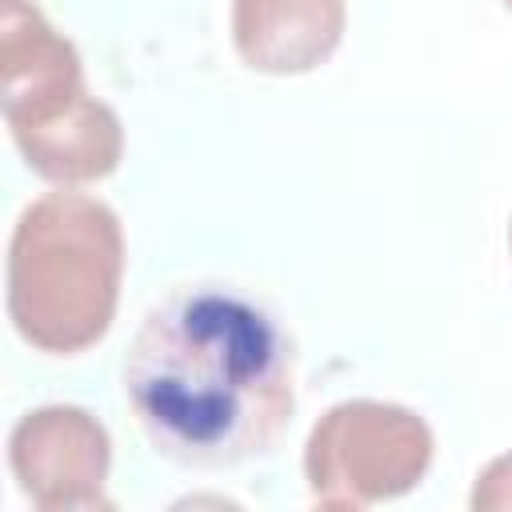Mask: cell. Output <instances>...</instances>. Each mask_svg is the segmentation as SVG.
<instances>
[{
    "instance_id": "1",
    "label": "cell",
    "mask_w": 512,
    "mask_h": 512,
    "mask_svg": "<svg viewBox=\"0 0 512 512\" xmlns=\"http://www.w3.org/2000/svg\"><path fill=\"white\" fill-rule=\"evenodd\" d=\"M124 400L164 460L232 468L272 452L292 424L296 344L264 296L176 284L128 344Z\"/></svg>"
},
{
    "instance_id": "2",
    "label": "cell",
    "mask_w": 512,
    "mask_h": 512,
    "mask_svg": "<svg viewBox=\"0 0 512 512\" xmlns=\"http://www.w3.org/2000/svg\"><path fill=\"white\" fill-rule=\"evenodd\" d=\"M120 276V216L88 192H44L8 240V320L36 352L80 356L108 336Z\"/></svg>"
},
{
    "instance_id": "3",
    "label": "cell",
    "mask_w": 512,
    "mask_h": 512,
    "mask_svg": "<svg viewBox=\"0 0 512 512\" xmlns=\"http://www.w3.org/2000/svg\"><path fill=\"white\" fill-rule=\"evenodd\" d=\"M432 428L388 400H340L304 440V480L320 508H368L412 492L432 468Z\"/></svg>"
},
{
    "instance_id": "4",
    "label": "cell",
    "mask_w": 512,
    "mask_h": 512,
    "mask_svg": "<svg viewBox=\"0 0 512 512\" xmlns=\"http://www.w3.org/2000/svg\"><path fill=\"white\" fill-rule=\"evenodd\" d=\"M16 488L40 512L108 508L112 440L80 404H44L16 420L8 436Z\"/></svg>"
},
{
    "instance_id": "5",
    "label": "cell",
    "mask_w": 512,
    "mask_h": 512,
    "mask_svg": "<svg viewBox=\"0 0 512 512\" xmlns=\"http://www.w3.org/2000/svg\"><path fill=\"white\" fill-rule=\"evenodd\" d=\"M4 124L24 164L60 188L96 184L112 176L124 156L120 116L88 88L4 108Z\"/></svg>"
},
{
    "instance_id": "6",
    "label": "cell",
    "mask_w": 512,
    "mask_h": 512,
    "mask_svg": "<svg viewBox=\"0 0 512 512\" xmlns=\"http://www.w3.org/2000/svg\"><path fill=\"white\" fill-rule=\"evenodd\" d=\"M344 0H232V48L264 76L316 72L344 40Z\"/></svg>"
},
{
    "instance_id": "7",
    "label": "cell",
    "mask_w": 512,
    "mask_h": 512,
    "mask_svg": "<svg viewBox=\"0 0 512 512\" xmlns=\"http://www.w3.org/2000/svg\"><path fill=\"white\" fill-rule=\"evenodd\" d=\"M0 76H4V108H20L84 88L80 52L28 0L0 4Z\"/></svg>"
},
{
    "instance_id": "8",
    "label": "cell",
    "mask_w": 512,
    "mask_h": 512,
    "mask_svg": "<svg viewBox=\"0 0 512 512\" xmlns=\"http://www.w3.org/2000/svg\"><path fill=\"white\" fill-rule=\"evenodd\" d=\"M468 504L472 512H512V452L484 464V472L472 484Z\"/></svg>"
},
{
    "instance_id": "9",
    "label": "cell",
    "mask_w": 512,
    "mask_h": 512,
    "mask_svg": "<svg viewBox=\"0 0 512 512\" xmlns=\"http://www.w3.org/2000/svg\"><path fill=\"white\" fill-rule=\"evenodd\" d=\"M500 4H504V8H508V12H512V0H500Z\"/></svg>"
},
{
    "instance_id": "10",
    "label": "cell",
    "mask_w": 512,
    "mask_h": 512,
    "mask_svg": "<svg viewBox=\"0 0 512 512\" xmlns=\"http://www.w3.org/2000/svg\"><path fill=\"white\" fill-rule=\"evenodd\" d=\"M508 248H512V224H508Z\"/></svg>"
}]
</instances>
